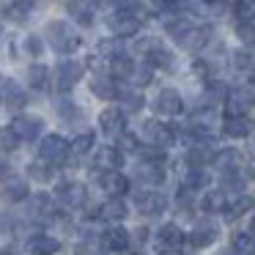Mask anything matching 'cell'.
Listing matches in <instances>:
<instances>
[{
    "label": "cell",
    "mask_w": 255,
    "mask_h": 255,
    "mask_svg": "<svg viewBox=\"0 0 255 255\" xmlns=\"http://www.w3.org/2000/svg\"><path fill=\"white\" fill-rule=\"evenodd\" d=\"M47 39H50V44L55 47L58 52H74L80 47V36L74 33V28H69L61 19L47 25Z\"/></svg>",
    "instance_id": "obj_1"
},
{
    "label": "cell",
    "mask_w": 255,
    "mask_h": 255,
    "mask_svg": "<svg viewBox=\"0 0 255 255\" xmlns=\"http://www.w3.org/2000/svg\"><path fill=\"white\" fill-rule=\"evenodd\" d=\"M134 206H137V211H140V214H145V217H159L162 211L167 209V198L162 192L145 189V192L134 195Z\"/></svg>",
    "instance_id": "obj_2"
},
{
    "label": "cell",
    "mask_w": 255,
    "mask_h": 255,
    "mask_svg": "<svg viewBox=\"0 0 255 255\" xmlns=\"http://www.w3.org/2000/svg\"><path fill=\"white\" fill-rule=\"evenodd\" d=\"M140 22L143 19H137L129 8H121V11H116L110 17V30L116 36H121V39H127V36H134L140 30Z\"/></svg>",
    "instance_id": "obj_3"
},
{
    "label": "cell",
    "mask_w": 255,
    "mask_h": 255,
    "mask_svg": "<svg viewBox=\"0 0 255 255\" xmlns=\"http://www.w3.org/2000/svg\"><path fill=\"white\" fill-rule=\"evenodd\" d=\"M143 134H145V140H148V145H159V148H167V145H173V140H176L173 129L167 127V124H159V121H145Z\"/></svg>",
    "instance_id": "obj_4"
},
{
    "label": "cell",
    "mask_w": 255,
    "mask_h": 255,
    "mask_svg": "<svg viewBox=\"0 0 255 255\" xmlns=\"http://www.w3.org/2000/svg\"><path fill=\"white\" fill-rule=\"evenodd\" d=\"M154 110L159 113V116H167V118L178 116V113L184 110L181 94H178V91H173V88H165V91H159V96L154 99Z\"/></svg>",
    "instance_id": "obj_5"
},
{
    "label": "cell",
    "mask_w": 255,
    "mask_h": 255,
    "mask_svg": "<svg viewBox=\"0 0 255 255\" xmlns=\"http://www.w3.org/2000/svg\"><path fill=\"white\" fill-rule=\"evenodd\" d=\"M217 236H220V228L211 220H203V222H195L192 233H189V244L203 250V247H211V244L217 242Z\"/></svg>",
    "instance_id": "obj_6"
},
{
    "label": "cell",
    "mask_w": 255,
    "mask_h": 255,
    "mask_svg": "<svg viewBox=\"0 0 255 255\" xmlns=\"http://www.w3.org/2000/svg\"><path fill=\"white\" fill-rule=\"evenodd\" d=\"M66 148L69 145L63 143L61 134H47V137H41V145H39L41 156H44L47 162H63L66 159Z\"/></svg>",
    "instance_id": "obj_7"
},
{
    "label": "cell",
    "mask_w": 255,
    "mask_h": 255,
    "mask_svg": "<svg viewBox=\"0 0 255 255\" xmlns=\"http://www.w3.org/2000/svg\"><path fill=\"white\" fill-rule=\"evenodd\" d=\"M253 107V94L250 91H231L225 96V116H247V110Z\"/></svg>",
    "instance_id": "obj_8"
},
{
    "label": "cell",
    "mask_w": 255,
    "mask_h": 255,
    "mask_svg": "<svg viewBox=\"0 0 255 255\" xmlns=\"http://www.w3.org/2000/svg\"><path fill=\"white\" fill-rule=\"evenodd\" d=\"M211 159H214V151H211V137L195 143L192 148L187 151V156H184V162H187L189 167H206Z\"/></svg>",
    "instance_id": "obj_9"
},
{
    "label": "cell",
    "mask_w": 255,
    "mask_h": 255,
    "mask_svg": "<svg viewBox=\"0 0 255 255\" xmlns=\"http://www.w3.org/2000/svg\"><path fill=\"white\" fill-rule=\"evenodd\" d=\"M94 167L96 170H118L121 167V148H116V145H102L99 151H96L94 156Z\"/></svg>",
    "instance_id": "obj_10"
},
{
    "label": "cell",
    "mask_w": 255,
    "mask_h": 255,
    "mask_svg": "<svg viewBox=\"0 0 255 255\" xmlns=\"http://www.w3.org/2000/svg\"><path fill=\"white\" fill-rule=\"evenodd\" d=\"M83 80V66L74 61H63L61 66H58V88L61 91H69L74 88V85Z\"/></svg>",
    "instance_id": "obj_11"
},
{
    "label": "cell",
    "mask_w": 255,
    "mask_h": 255,
    "mask_svg": "<svg viewBox=\"0 0 255 255\" xmlns=\"http://www.w3.org/2000/svg\"><path fill=\"white\" fill-rule=\"evenodd\" d=\"M58 198L66 206H72V209H80V206H85V200H88V192H85L83 184L69 181V184H61V187H58Z\"/></svg>",
    "instance_id": "obj_12"
},
{
    "label": "cell",
    "mask_w": 255,
    "mask_h": 255,
    "mask_svg": "<svg viewBox=\"0 0 255 255\" xmlns=\"http://www.w3.org/2000/svg\"><path fill=\"white\" fill-rule=\"evenodd\" d=\"M102 187L105 192H110L113 198H124L129 192V178L121 176L118 170H105L102 173Z\"/></svg>",
    "instance_id": "obj_13"
},
{
    "label": "cell",
    "mask_w": 255,
    "mask_h": 255,
    "mask_svg": "<svg viewBox=\"0 0 255 255\" xmlns=\"http://www.w3.org/2000/svg\"><path fill=\"white\" fill-rule=\"evenodd\" d=\"M91 148H94V134H91V132H85V134H80V137H74V143L66 148L69 165H80Z\"/></svg>",
    "instance_id": "obj_14"
},
{
    "label": "cell",
    "mask_w": 255,
    "mask_h": 255,
    "mask_svg": "<svg viewBox=\"0 0 255 255\" xmlns=\"http://www.w3.org/2000/svg\"><path fill=\"white\" fill-rule=\"evenodd\" d=\"M99 124H102V132H105L107 137H118V134L124 132V124H127L124 121V110H113V107L105 110L99 116Z\"/></svg>",
    "instance_id": "obj_15"
},
{
    "label": "cell",
    "mask_w": 255,
    "mask_h": 255,
    "mask_svg": "<svg viewBox=\"0 0 255 255\" xmlns=\"http://www.w3.org/2000/svg\"><path fill=\"white\" fill-rule=\"evenodd\" d=\"M184 233L178 225H173V222H167V225H162L159 231H156V250L162 247H181L184 244Z\"/></svg>",
    "instance_id": "obj_16"
},
{
    "label": "cell",
    "mask_w": 255,
    "mask_h": 255,
    "mask_svg": "<svg viewBox=\"0 0 255 255\" xmlns=\"http://www.w3.org/2000/svg\"><path fill=\"white\" fill-rule=\"evenodd\" d=\"M11 129L17 132L19 140H36L41 132V121L39 118H30V116H19V118H14Z\"/></svg>",
    "instance_id": "obj_17"
},
{
    "label": "cell",
    "mask_w": 255,
    "mask_h": 255,
    "mask_svg": "<svg viewBox=\"0 0 255 255\" xmlns=\"http://www.w3.org/2000/svg\"><path fill=\"white\" fill-rule=\"evenodd\" d=\"M134 176H137V181L145 184V187H159V184L165 181V170L159 167V162H143Z\"/></svg>",
    "instance_id": "obj_18"
},
{
    "label": "cell",
    "mask_w": 255,
    "mask_h": 255,
    "mask_svg": "<svg viewBox=\"0 0 255 255\" xmlns=\"http://www.w3.org/2000/svg\"><path fill=\"white\" fill-rule=\"evenodd\" d=\"M0 99L6 102L8 107H14V110L25 105V94L19 91V85L8 77H0Z\"/></svg>",
    "instance_id": "obj_19"
},
{
    "label": "cell",
    "mask_w": 255,
    "mask_h": 255,
    "mask_svg": "<svg viewBox=\"0 0 255 255\" xmlns=\"http://www.w3.org/2000/svg\"><path fill=\"white\" fill-rule=\"evenodd\" d=\"M0 195H3L8 203H19V200L28 198V184H25L22 178H17V176H8L6 181H3V189H0Z\"/></svg>",
    "instance_id": "obj_20"
},
{
    "label": "cell",
    "mask_w": 255,
    "mask_h": 255,
    "mask_svg": "<svg viewBox=\"0 0 255 255\" xmlns=\"http://www.w3.org/2000/svg\"><path fill=\"white\" fill-rule=\"evenodd\" d=\"M28 255H55L58 250H61V244H58V239L52 236H44V233H39V236H33L28 242Z\"/></svg>",
    "instance_id": "obj_21"
},
{
    "label": "cell",
    "mask_w": 255,
    "mask_h": 255,
    "mask_svg": "<svg viewBox=\"0 0 255 255\" xmlns=\"http://www.w3.org/2000/svg\"><path fill=\"white\" fill-rule=\"evenodd\" d=\"M217 165V170L225 176V173H236L239 165H242V154H239L236 148H225L220 151V154H214V159H211Z\"/></svg>",
    "instance_id": "obj_22"
},
{
    "label": "cell",
    "mask_w": 255,
    "mask_h": 255,
    "mask_svg": "<svg viewBox=\"0 0 255 255\" xmlns=\"http://www.w3.org/2000/svg\"><path fill=\"white\" fill-rule=\"evenodd\" d=\"M209 39H211V28H189V33L181 39V47L184 50H192V52H198V50H203L206 44H209Z\"/></svg>",
    "instance_id": "obj_23"
},
{
    "label": "cell",
    "mask_w": 255,
    "mask_h": 255,
    "mask_svg": "<svg viewBox=\"0 0 255 255\" xmlns=\"http://www.w3.org/2000/svg\"><path fill=\"white\" fill-rule=\"evenodd\" d=\"M129 244H132V236L124 228H113V231L105 233V247L113 250V253H124V250H129Z\"/></svg>",
    "instance_id": "obj_24"
},
{
    "label": "cell",
    "mask_w": 255,
    "mask_h": 255,
    "mask_svg": "<svg viewBox=\"0 0 255 255\" xmlns=\"http://www.w3.org/2000/svg\"><path fill=\"white\" fill-rule=\"evenodd\" d=\"M91 91H94L99 99H116L118 88H116V77H105V74H96L91 80Z\"/></svg>",
    "instance_id": "obj_25"
},
{
    "label": "cell",
    "mask_w": 255,
    "mask_h": 255,
    "mask_svg": "<svg viewBox=\"0 0 255 255\" xmlns=\"http://www.w3.org/2000/svg\"><path fill=\"white\" fill-rule=\"evenodd\" d=\"M222 129H225L228 137H247V134L253 132V121H250L247 116H231Z\"/></svg>",
    "instance_id": "obj_26"
},
{
    "label": "cell",
    "mask_w": 255,
    "mask_h": 255,
    "mask_svg": "<svg viewBox=\"0 0 255 255\" xmlns=\"http://www.w3.org/2000/svg\"><path fill=\"white\" fill-rule=\"evenodd\" d=\"M129 214L127 203L121 198H110L105 206H102V220H110V222H121L124 217Z\"/></svg>",
    "instance_id": "obj_27"
},
{
    "label": "cell",
    "mask_w": 255,
    "mask_h": 255,
    "mask_svg": "<svg viewBox=\"0 0 255 255\" xmlns=\"http://www.w3.org/2000/svg\"><path fill=\"white\" fill-rule=\"evenodd\" d=\"M206 214H217V211H225V192L222 189H209L200 200Z\"/></svg>",
    "instance_id": "obj_28"
},
{
    "label": "cell",
    "mask_w": 255,
    "mask_h": 255,
    "mask_svg": "<svg viewBox=\"0 0 255 255\" xmlns=\"http://www.w3.org/2000/svg\"><path fill=\"white\" fill-rule=\"evenodd\" d=\"M145 58H148V63L151 66H159V69H170L173 66V55H170V50H165V47L156 41L154 47H151L148 52H145Z\"/></svg>",
    "instance_id": "obj_29"
},
{
    "label": "cell",
    "mask_w": 255,
    "mask_h": 255,
    "mask_svg": "<svg viewBox=\"0 0 255 255\" xmlns=\"http://www.w3.org/2000/svg\"><path fill=\"white\" fill-rule=\"evenodd\" d=\"M233 250L239 255H255V233L253 231H236L233 233Z\"/></svg>",
    "instance_id": "obj_30"
},
{
    "label": "cell",
    "mask_w": 255,
    "mask_h": 255,
    "mask_svg": "<svg viewBox=\"0 0 255 255\" xmlns=\"http://www.w3.org/2000/svg\"><path fill=\"white\" fill-rule=\"evenodd\" d=\"M132 69H134L132 58L124 55V52H118V55H113V58H110V72H113V77H124V80H129Z\"/></svg>",
    "instance_id": "obj_31"
},
{
    "label": "cell",
    "mask_w": 255,
    "mask_h": 255,
    "mask_svg": "<svg viewBox=\"0 0 255 255\" xmlns=\"http://www.w3.org/2000/svg\"><path fill=\"white\" fill-rule=\"evenodd\" d=\"M69 14H72L77 22H83V25H91V22H94V6H91V3H83V0H74V3H69Z\"/></svg>",
    "instance_id": "obj_32"
},
{
    "label": "cell",
    "mask_w": 255,
    "mask_h": 255,
    "mask_svg": "<svg viewBox=\"0 0 255 255\" xmlns=\"http://www.w3.org/2000/svg\"><path fill=\"white\" fill-rule=\"evenodd\" d=\"M118 99H121L124 113H140L143 110V96H140L137 91H118Z\"/></svg>",
    "instance_id": "obj_33"
},
{
    "label": "cell",
    "mask_w": 255,
    "mask_h": 255,
    "mask_svg": "<svg viewBox=\"0 0 255 255\" xmlns=\"http://www.w3.org/2000/svg\"><path fill=\"white\" fill-rule=\"evenodd\" d=\"M233 66L239 72H255V50H250V47L236 50L233 52Z\"/></svg>",
    "instance_id": "obj_34"
},
{
    "label": "cell",
    "mask_w": 255,
    "mask_h": 255,
    "mask_svg": "<svg viewBox=\"0 0 255 255\" xmlns=\"http://www.w3.org/2000/svg\"><path fill=\"white\" fill-rule=\"evenodd\" d=\"M209 184H211V178H209V173H203V167H189V176L184 187L195 192V189H206Z\"/></svg>",
    "instance_id": "obj_35"
},
{
    "label": "cell",
    "mask_w": 255,
    "mask_h": 255,
    "mask_svg": "<svg viewBox=\"0 0 255 255\" xmlns=\"http://www.w3.org/2000/svg\"><path fill=\"white\" fill-rule=\"evenodd\" d=\"M236 36L247 47H253L255 44V22H253V19H239V22H236Z\"/></svg>",
    "instance_id": "obj_36"
},
{
    "label": "cell",
    "mask_w": 255,
    "mask_h": 255,
    "mask_svg": "<svg viewBox=\"0 0 255 255\" xmlns=\"http://www.w3.org/2000/svg\"><path fill=\"white\" fill-rule=\"evenodd\" d=\"M28 77H30V85H33V88L44 91L47 85H50V72H47V66H39V63H36V66H30Z\"/></svg>",
    "instance_id": "obj_37"
},
{
    "label": "cell",
    "mask_w": 255,
    "mask_h": 255,
    "mask_svg": "<svg viewBox=\"0 0 255 255\" xmlns=\"http://www.w3.org/2000/svg\"><path fill=\"white\" fill-rule=\"evenodd\" d=\"M250 209H255V200L250 198V195H242V198L236 200V203L228 209V220H236V217H242V214H247Z\"/></svg>",
    "instance_id": "obj_38"
},
{
    "label": "cell",
    "mask_w": 255,
    "mask_h": 255,
    "mask_svg": "<svg viewBox=\"0 0 255 255\" xmlns=\"http://www.w3.org/2000/svg\"><path fill=\"white\" fill-rule=\"evenodd\" d=\"M189 28H192V22H189V19H173V22H167V33H170L178 44H181V39L189 33Z\"/></svg>",
    "instance_id": "obj_39"
},
{
    "label": "cell",
    "mask_w": 255,
    "mask_h": 255,
    "mask_svg": "<svg viewBox=\"0 0 255 255\" xmlns=\"http://www.w3.org/2000/svg\"><path fill=\"white\" fill-rule=\"evenodd\" d=\"M151 69H154L151 63H145V66H134L132 74H129V80H132L134 85H148L151 83V74H154Z\"/></svg>",
    "instance_id": "obj_40"
},
{
    "label": "cell",
    "mask_w": 255,
    "mask_h": 255,
    "mask_svg": "<svg viewBox=\"0 0 255 255\" xmlns=\"http://www.w3.org/2000/svg\"><path fill=\"white\" fill-rule=\"evenodd\" d=\"M19 145V137L11 127L8 129H0V151H14Z\"/></svg>",
    "instance_id": "obj_41"
},
{
    "label": "cell",
    "mask_w": 255,
    "mask_h": 255,
    "mask_svg": "<svg viewBox=\"0 0 255 255\" xmlns=\"http://www.w3.org/2000/svg\"><path fill=\"white\" fill-rule=\"evenodd\" d=\"M30 176L33 178H39V181H47V178L52 176V170H50V162L41 156V159H36L33 165H30Z\"/></svg>",
    "instance_id": "obj_42"
},
{
    "label": "cell",
    "mask_w": 255,
    "mask_h": 255,
    "mask_svg": "<svg viewBox=\"0 0 255 255\" xmlns=\"http://www.w3.org/2000/svg\"><path fill=\"white\" fill-rule=\"evenodd\" d=\"M222 189H231V192H242L244 189V178L239 176V170L236 173H225V176H222Z\"/></svg>",
    "instance_id": "obj_43"
},
{
    "label": "cell",
    "mask_w": 255,
    "mask_h": 255,
    "mask_svg": "<svg viewBox=\"0 0 255 255\" xmlns=\"http://www.w3.org/2000/svg\"><path fill=\"white\" fill-rule=\"evenodd\" d=\"M74 255H105V250L94 242H80L77 247H74Z\"/></svg>",
    "instance_id": "obj_44"
},
{
    "label": "cell",
    "mask_w": 255,
    "mask_h": 255,
    "mask_svg": "<svg viewBox=\"0 0 255 255\" xmlns=\"http://www.w3.org/2000/svg\"><path fill=\"white\" fill-rule=\"evenodd\" d=\"M118 148H121V151H137L140 143H137V137H134V134L121 132V134H118Z\"/></svg>",
    "instance_id": "obj_45"
},
{
    "label": "cell",
    "mask_w": 255,
    "mask_h": 255,
    "mask_svg": "<svg viewBox=\"0 0 255 255\" xmlns=\"http://www.w3.org/2000/svg\"><path fill=\"white\" fill-rule=\"evenodd\" d=\"M25 47H28L30 55H41V39L39 36H28V39H25Z\"/></svg>",
    "instance_id": "obj_46"
},
{
    "label": "cell",
    "mask_w": 255,
    "mask_h": 255,
    "mask_svg": "<svg viewBox=\"0 0 255 255\" xmlns=\"http://www.w3.org/2000/svg\"><path fill=\"white\" fill-rule=\"evenodd\" d=\"M129 236H132V242H134V244H143L145 239H148V231H145V228H137V231H132Z\"/></svg>",
    "instance_id": "obj_47"
},
{
    "label": "cell",
    "mask_w": 255,
    "mask_h": 255,
    "mask_svg": "<svg viewBox=\"0 0 255 255\" xmlns=\"http://www.w3.org/2000/svg\"><path fill=\"white\" fill-rule=\"evenodd\" d=\"M8 176H11V165H8V162H3V159H0V181H6Z\"/></svg>",
    "instance_id": "obj_48"
},
{
    "label": "cell",
    "mask_w": 255,
    "mask_h": 255,
    "mask_svg": "<svg viewBox=\"0 0 255 255\" xmlns=\"http://www.w3.org/2000/svg\"><path fill=\"white\" fill-rule=\"evenodd\" d=\"M159 255H184L181 253V247H162V250H156Z\"/></svg>",
    "instance_id": "obj_49"
},
{
    "label": "cell",
    "mask_w": 255,
    "mask_h": 255,
    "mask_svg": "<svg viewBox=\"0 0 255 255\" xmlns=\"http://www.w3.org/2000/svg\"><path fill=\"white\" fill-rule=\"evenodd\" d=\"M247 173H250V176H253V178H255V159H253V162H250V167H247Z\"/></svg>",
    "instance_id": "obj_50"
},
{
    "label": "cell",
    "mask_w": 255,
    "mask_h": 255,
    "mask_svg": "<svg viewBox=\"0 0 255 255\" xmlns=\"http://www.w3.org/2000/svg\"><path fill=\"white\" fill-rule=\"evenodd\" d=\"M220 255H239L236 250H228V253H220Z\"/></svg>",
    "instance_id": "obj_51"
},
{
    "label": "cell",
    "mask_w": 255,
    "mask_h": 255,
    "mask_svg": "<svg viewBox=\"0 0 255 255\" xmlns=\"http://www.w3.org/2000/svg\"><path fill=\"white\" fill-rule=\"evenodd\" d=\"M165 3H181V0H165Z\"/></svg>",
    "instance_id": "obj_52"
},
{
    "label": "cell",
    "mask_w": 255,
    "mask_h": 255,
    "mask_svg": "<svg viewBox=\"0 0 255 255\" xmlns=\"http://www.w3.org/2000/svg\"><path fill=\"white\" fill-rule=\"evenodd\" d=\"M253 233H255V214H253Z\"/></svg>",
    "instance_id": "obj_53"
},
{
    "label": "cell",
    "mask_w": 255,
    "mask_h": 255,
    "mask_svg": "<svg viewBox=\"0 0 255 255\" xmlns=\"http://www.w3.org/2000/svg\"><path fill=\"white\" fill-rule=\"evenodd\" d=\"M0 255H11V253H8V250H3V253H0Z\"/></svg>",
    "instance_id": "obj_54"
},
{
    "label": "cell",
    "mask_w": 255,
    "mask_h": 255,
    "mask_svg": "<svg viewBox=\"0 0 255 255\" xmlns=\"http://www.w3.org/2000/svg\"><path fill=\"white\" fill-rule=\"evenodd\" d=\"M0 41H3V30H0Z\"/></svg>",
    "instance_id": "obj_55"
},
{
    "label": "cell",
    "mask_w": 255,
    "mask_h": 255,
    "mask_svg": "<svg viewBox=\"0 0 255 255\" xmlns=\"http://www.w3.org/2000/svg\"><path fill=\"white\" fill-rule=\"evenodd\" d=\"M253 22H255V17H253Z\"/></svg>",
    "instance_id": "obj_56"
}]
</instances>
